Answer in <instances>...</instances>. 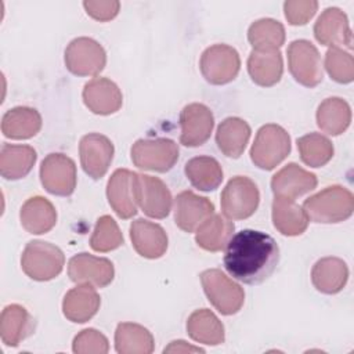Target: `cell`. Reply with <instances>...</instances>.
Segmentation results:
<instances>
[{
	"label": "cell",
	"mask_w": 354,
	"mask_h": 354,
	"mask_svg": "<svg viewBox=\"0 0 354 354\" xmlns=\"http://www.w3.org/2000/svg\"><path fill=\"white\" fill-rule=\"evenodd\" d=\"M41 129V116L30 106H14L1 118V133L11 140H28Z\"/></svg>",
	"instance_id": "27"
},
{
	"label": "cell",
	"mask_w": 354,
	"mask_h": 354,
	"mask_svg": "<svg viewBox=\"0 0 354 354\" xmlns=\"http://www.w3.org/2000/svg\"><path fill=\"white\" fill-rule=\"evenodd\" d=\"M101 299L90 283H79L66 292L62 300V313L66 319L83 324L91 319L100 310Z\"/></svg>",
	"instance_id": "23"
},
{
	"label": "cell",
	"mask_w": 354,
	"mask_h": 354,
	"mask_svg": "<svg viewBox=\"0 0 354 354\" xmlns=\"http://www.w3.org/2000/svg\"><path fill=\"white\" fill-rule=\"evenodd\" d=\"M297 149L303 163L310 167L325 166L335 152L332 141L319 133H308L297 138Z\"/></svg>",
	"instance_id": "37"
},
{
	"label": "cell",
	"mask_w": 354,
	"mask_h": 354,
	"mask_svg": "<svg viewBox=\"0 0 354 354\" xmlns=\"http://www.w3.org/2000/svg\"><path fill=\"white\" fill-rule=\"evenodd\" d=\"M314 36L324 46L353 47L347 15L337 7H328L321 12L314 25Z\"/></svg>",
	"instance_id": "18"
},
{
	"label": "cell",
	"mask_w": 354,
	"mask_h": 354,
	"mask_svg": "<svg viewBox=\"0 0 354 354\" xmlns=\"http://www.w3.org/2000/svg\"><path fill=\"white\" fill-rule=\"evenodd\" d=\"M83 7L87 15H90L95 21L106 22L118 15L120 3L116 0H86L83 1Z\"/></svg>",
	"instance_id": "42"
},
{
	"label": "cell",
	"mask_w": 354,
	"mask_h": 354,
	"mask_svg": "<svg viewBox=\"0 0 354 354\" xmlns=\"http://www.w3.org/2000/svg\"><path fill=\"white\" fill-rule=\"evenodd\" d=\"M65 66L76 76H95L106 64L104 47L91 37H76L65 48Z\"/></svg>",
	"instance_id": "10"
},
{
	"label": "cell",
	"mask_w": 354,
	"mask_h": 354,
	"mask_svg": "<svg viewBox=\"0 0 354 354\" xmlns=\"http://www.w3.org/2000/svg\"><path fill=\"white\" fill-rule=\"evenodd\" d=\"M290 153V136L279 124L261 126L250 148V159L261 170H272Z\"/></svg>",
	"instance_id": "4"
},
{
	"label": "cell",
	"mask_w": 354,
	"mask_h": 354,
	"mask_svg": "<svg viewBox=\"0 0 354 354\" xmlns=\"http://www.w3.org/2000/svg\"><path fill=\"white\" fill-rule=\"evenodd\" d=\"M318 184L317 176L300 167L297 163H288L271 178V191L275 196L295 199L313 191Z\"/></svg>",
	"instance_id": "20"
},
{
	"label": "cell",
	"mask_w": 354,
	"mask_h": 354,
	"mask_svg": "<svg viewBox=\"0 0 354 354\" xmlns=\"http://www.w3.org/2000/svg\"><path fill=\"white\" fill-rule=\"evenodd\" d=\"M248 40L253 50L279 48L285 43V28L277 19L260 18L249 26Z\"/></svg>",
	"instance_id": "36"
},
{
	"label": "cell",
	"mask_w": 354,
	"mask_h": 354,
	"mask_svg": "<svg viewBox=\"0 0 354 354\" xmlns=\"http://www.w3.org/2000/svg\"><path fill=\"white\" fill-rule=\"evenodd\" d=\"M201 282L207 300L223 315H234L242 308L245 301L243 289L221 270H205L201 274Z\"/></svg>",
	"instance_id": "5"
},
{
	"label": "cell",
	"mask_w": 354,
	"mask_h": 354,
	"mask_svg": "<svg viewBox=\"0 0 354 354\" xmlns=\"http://www.w3.org/2000/svg\"><path fill=\"white\" fill-rule=\"evenodd\" d=\"M279 261L275 239L257 230H242L231 236L225 246L224 267L227 272L248 285L264 282Z\"/></svg>",
	"instance_id": "1"
},
{
	"label": "cell",
	"mask_w": 354,
	"mask_h": 354,
	"mask_svg": "<svg viewBox=\"0 0 354 354\" xmlns=\"http://www.w3.org/2000/svg\"><path fill=\"white\" fill-rule=\"evenodd\" d=\"M137 173L129 169H116L106 184V198L113 212L120 218H131L137 214L136 195Z\"/></svg>",
	"instance_id": "16"
},
{
	"label": "cell",
	"mask_w": 354,
	"mask_h": 354,
	"mask_svg": "<svg viewBox=\"0 0 354 354\" xmlns=\"http://www.w3.org/2000/svg\"><path fill=\"white\" fill-rule=\"evenodd\" d=\"M325 69L337 83H351L354 79L353 55L340 47H330L325 54Z\"/></svg>",
	"instance_id": "39"
},
{
	"label": "cell",
	"mask_w": 354,
	"mask_h": 354,
	"mask_svg": "<svg viewBox=\"0 0 354 354\" xmlns=\"http://www.w3.org/2000/svg\"><path fill=\"white\" fill-rule=\"evenodd\" d=\"M153 348V336L142 325L120 322L116 326L115 350L119 354H151Z\"/></svg>",
	"instance_id": "33"
},
{
	"label": "cell",
	"mask_w": 354,
	"mask_h": 354,
	"mask_svg": "<svg viewBox=\"0 0 354 354\" xmlns=\"http://www.w3.org/2000/svg\"><path fill=\"white\" fill-rule=\"evenodd\" d=\"M68 275L76 283H90L95 288L108 286L115 277V268L109 259L88 253H77L68 263Z\"/></svg>",
	"instance_id": "15"
},
{
	"label": "cell",
	"mask_w": 354,
	"mask_h": 354,
	"mask_svg": "<svg viewBox=\"0 0 354 354\" xmlns=\"http://www.w3.org/2000/svg\"><path fill=\"white\" fill-rule=\"evenodd\" d=\"M234 223L221 214L209 216L195 232V241L199 248L207 252L224 250L234 234Z\"/></svg>",
	"instance_id": "31"
},
{
	"label": "cell",
	"mask_w": 354,
	"mask_h": 354,
	"mask_svg": "<svg viewBox=\"0 0 354 354\" xmlns=\"http://www.w3.org/2000/svg\"><path fill=\"white\" fill-rule=\"evenodd\" d=\"M180 142L189 148L201 147L210 138L214 126L213 112L203 104H188L180 113Z\"/></svg>",
	"instance_id": "14"
},
{
	"label": "cell",
	"mask_w": 354,
	"mask_h": 354,
	"mask_svg": "<svg viewBox=\"0 0 354 354\" xmlns=\"http://www.w3.org/2000/svg\"><path fill=\"white\" fill-rule=\"evenodd\" d=\"M288 66L293 79L306 87H315L324 79L321 55L317 47L306 40H293L288 46Z\"/></svg>",
	"instance_id": "8"
},
{
	"label": "cell",
	"mask_w": 354,
	"mask_h": 354,
	"mask_svg": "<svg viewBox=\"0 0 354 354\" xmlns=\"http://www.w3.org/2000/svg\"><path fill=\"white\" fill-rule=\"evenodd\" d=\"M130 153L134 166L149 171L166 173L178 160V147L170 138H140Z\"/></svg>",
	"instance_id": "7"
},
{
	"label": "cell",
	"mask_w": 354,
	"mask_h": 354,
	"mask_svg": "<svg viewBox=\"0 0 354 354\" xmlns=\"http://www.w3.org/2000/svg\"><path fill=\"white\" fill-rule=\"evenodd\" d=\"M221 210L230 220H245L259 207L260 192L254 181L245 176L232 177L221 192Z\"/></svg>",
	"instance_id": "6"
},
{
	"label": "cell",
	"mask_w": 354,
	"mask_h": 354,
	"mask_svg": "<svg viewBox=\"0 0 354 354\" xmlns=\"http://www.w3.org/2000/svg\"><path fill=\"white\" fill-rule=\"evenodd\" d=\"M214 213V205L206 196H199L192 191H183L174 201V223L185 231L194 232Z\"/></svg>",
	"instance_id": "19"
},
{
	"label": "cell",
	"mask_w": 354,
	"mask_h": 354,
	"mask_svg": "<svg viewBox=\"0 0 354 354\" xmlns=\"http://www.w3.org/2000/svg\"><path fill=\"white\" fill-rule=\"evenodd\" d=\"M248 72L250 79L261 87L277 84L283 73V61L279 48L252 50L248 58Z\"/></svg>",
	"instance_id": "24"
},
{
	"label": "cell",
	"mask_w": 354,
	"mask_h": 354,
	"mask_svg": "<svg viewBox=\"0 0 354 354\" xmlns=\"http://www.w3.org/2000/svg\"><path fill=\"white\" fill-rule=\"evenodd\" d=\"M351 122V109L347 101L340 97L324 100L317 109V124L329 136L343 134Z\"/></svg>",
	"instance_id": "34"
},
{
	"label": "cell",
	"mask_w": 354,
	"mask_h": 354,
	"mask_svg": "<svg viewBox=\"0 0 354 354\" xmlns=\"http://www.w3.org/2000/svg\"><path fill=\"white\" fill-rule=\"evenodd\" d=\"M65 264L62 250L44 241H29L21 256L22 271L35 281H50L57 278Z\"/></svg>",
	"instance_id": "3"
},
{
	"label": "cell",
	"mask_w": 354,
	"mask_h": 354,
	"mask_svg": "<svg viewBox=\"0 0 354 354\" xmlns=\"http://www.w3.org/2000/svg\"><path fill=\"white\" fill-rule=\"evenodd\" d=\"M36 328V319L21 304H8L0 315V337L8 347H17L29 337Z\"/></svg>",
	"instance_id": "22"
},
{
	"label": "cell",
	"mask_w": 354,
	"mask_h": 354,
	"mask_svg": "<svg viewBox=\"0 0 354 354\" xmlns=\"http://www.w3.org/2000/svg\"><path fill=\"white\" fill-rule=\"evenodd\" d=\"M187 332L192 340L207 346H218L225 340L223 322L209 308L195 310L188 317Z\"/></svg>",
	"instance_id": "32"
},
{
	"label": "cell",
	"mask_w": 354,
	"mask_h": 354,
	"mask_svg": "<svg viewBox=\"0 0 354 354\" xmlns=\"http://www.w3.org/2000/svg\"><path fill=\"white\" fill-rule=\"evenodd\" d=\"M185 176L199 191H214L223 181L221 165L212 156H195L185 163Z\"/></svg>",
	"instance_id": "35"
},
{
	"label": "cell",
	"mask_w": 354,
	"mask_h": 354,
	"mask_svg": "<svg viewBox=\"0 0 354 354\" xmlns=\"http://www.w3.org/2000/svg\"><path fill=\"white\" fill-rule=\"evenodd\" d=\"M76 165L64 153H48L40 165L44 189L57 196H69L76 188Z\"/></svg>",
	"instance_id": "11"
},
{
	"label": "cell",
	"mask_w": 354,
	"mask_h": 354,
	"mask_svg": "<svg viewBox=\"0 0 354 354\" xmlns=\"http://www.w3.org/2000/svg\"><path fill=\"white\" fill-rule=\"evenodd\" d=\"M250 126L241 118L230 116L224 119L216 131V144L228 158H239L250 138Z\"/></svg>",
	"instance_id": "29"
},
{
	"label": "cell",
	"mask_w": 354,
	"mask_h": 354,
	"mask_svg": "<svg viewBox=\"0 0 354 354\" xmlns=\"http://www.w3.org/2000/svg\"><path fill=\"white\" fill-rule=\"evenodd\" d=\"M112 141L100 133H88L82 137L79 144L80 165L88 177L100 180L108 171L113 159Z\"/></svg>",
	"instance_id": "13"
},
{
	"label": "cell",
	"mask_w": 354,
	"mask_h": 354,
	"mask_svg": "<svg viewBox=\"0 0 354 354\" xmlns=\"http://www.w3.org/2000/svg\"><path fill=\"white\" fill-rule=\"evenodd\" d=\"M165 353H205L203 348L188 344L184 340H174L163 350Z\"/></svg>",
	"instance_id": "43"
},
{
	"label": "cell",
	"mask_w": 354,
	"mask_h": 354,
	"mask_svg": "<svg viewBox=\"0 0 354 354\" xmlns=\"http://www.w3.org/2000/svg\"><path fill=\"white\" fill-rule=\"evenodd\" d=\"M308 217L295 199L275 196L272 202V224L285 236L301 235L308 227Z\"/></svg>",
	"instance_id": "28"
},
{
	"label": "cell",
	"mask_w": 354,
	"mask_h": 354,
	"mask_svg": "<svg viewBox=\"0 0 354 354\" xmlns=\"http://www.w3.org/2000/svg\"><path fill=\"white\" fill-rule=\"evenodd\" d=\"M21 225L35 235L46 234L57 223V210L44 196H32L26 199L19 212Z\"/></svg>",
	"instance_id": "26"
},
{
	"label": "cell",
	"mask_w": 354,
	"mask_h": 354,
	"mask_svg": "<svg viewBox=\"0 0 354 354\" xmlns=\"http://www.w3.org/2000/svg\"><path fill=\"white\" fill-rule=\"evenodd\" d=\"M72 350L76 354H106L109 351V343L106 336L100 330L87 328L75 336Z\"/></svg>",
	"instance_id": "40"
},
{
	"label": "cell",
	"mask_w": 354,
	"mask_h": 354,
	"mask_svg": "<svg viewBox=\"0 0 354 354\" xmlns=\"http://www.w3.org/2000/svg\"><path fill=\"white\" fill-rule=\"evenodd\" d=\"M199 68L207 83L221 86L236 77L241 69V58L234 47L213 44L202 53Z\"/></svg>",
	"instance_id": "9"
},
{
	"label": "cell",
	"mask_w": 354,
	"mask_h": 354,
	"mask_svg": "<svg viewBox=\"0 0 354 354\" xmlns=\"http://www.w3.org/2000/svg\"><path fill=\"white\" fill-rule=\"evenodd\" d=\"M83 102L95 115H112L123 104V95L115 82L108 77H94L83 87Z\"/></svg>",
	"instance_id": "17"
},
{
	"label": "cell",
	"mask_w": 354,
	"mask_h": 354,
	"mask_svg": "<svg viewBox=\"0 0 354 354\" xmlns=\"http://www.w3.org/2000/svg\"><path fill=\"white\" fill-rule=\"evenodd\" d=\"M130 239L136 252L145 259H159L167 250L165 230L145 218H137L130 225Z\"/></svg>",
	"instance_id": "21"
},
{
	"label": "cell",
	"mask_w": 354,
	"mask_h": 354,
	"mask_svg": "<svg viewBox=\"0 0 354 354\" xmlns=\"http://www.w3.org/2000/svg\"><path fill=\"white\" fill-rule=\"evenodd\" d=\"M123 245V235L119 230L116 221L105 214L101 216L94 227L93 235L90 238V246L94 252L105 253L118 249Z\"/></svg>",
	"instance_id": "38"
},
{
	"label": "cell",
	"mask_w": 354,
	"mask_h": 354,
	"mask_svg": "<svg viewBox=\"0 0 354 354\" xmlns=\"http://www.w3.org/2000/svg\"><path fill=\"white\" fill-rule=\"evenodd\" d=\"M308 220L321 224H333L347 220L354 210V196L342 185H330L307 198L303 203Z\"/></svg>",
	"instance_id": "2"
},
{
	"label": "cell",
	"mask_w": 354,
	"mask_h": 354,
	"mask_svg": "<svg viewBox=\"0 0 354 354\" xmlns=\"http://www.w3.org/2000/svg\"><path fill=\"white\" fill-rule=\"evenodd\" d=\"M137 203L151 218H165L171 210V194L167 185L158 177L138 174L136 180Z\"/></svg>",
	"instance_id": "12"
},
{
	"label": "cell",
	"mask_w": 354,
	"mask_h": 354,
	"mask_svg": "<svg viewBox=\"0 0 354 354\" xmlns=\"http://www.w3.org/2000/svg\"><path fill=\"white\" fill-rule=\"evenodd\" d=\"M37 159L30 145L3 144L0 149V174L6 180H19L29 174Z\"/></svg>",
	"instance_id": "30"
},
{
	"label": "cell",
	"mask_w": 354,
	"mask_h": 354,
	"mask_svg": "<svg viewBox=\"0 0 354 354\" xmlns=\"http://www.w3.org/2000/svg\"><path fill=\"white\" fill-rule=\"evenodd\" d=\"M318 1L315 0H288L283 3L285 18L290 25H306L317 12Z\"/></svg>",
	"instance_id": "41"
},
{
	"label": "cell",
	"mask_w": 354,
	"mask_h": 354,
	"mask_svg": "<svg viewBox=\"0 0 354 354\" xmlns=\"http://www.w3.org/2000/svg\"><path fill=\"white\" fill-rule=\"evenodd\" d=\"M348 267L339 257H322L311 270V282L314 288L325 295L339 293L347 283Z\"/></svg>",
	"instance_id": "25"
}]
</instances>
